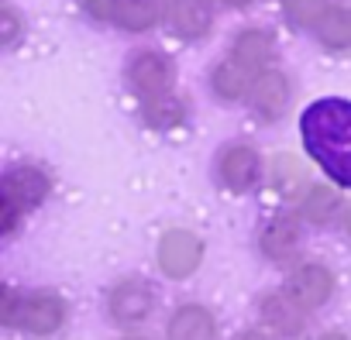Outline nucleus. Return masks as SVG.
Instances as JSON below:
<instances>
[{"mask_svg":"<svg viewBox=\"0 0 351 340\" xmlns=\"http://www.w3.org/2000/svg\"><path fill=\"white\" fill-rule=\"evenodd\" d=\"M300 138L306 155L324 172L351 189V100L344 96H320L300 117Z\"/></svg>","mask_w":351,"mask_h":340,"instance_id":"f257e3e1","label":"nucleus"},{"mask_svg":"<svg viewBox=\"0 0 351 340\" xmlns=\"http://www.w3.org/2000/svg\"><path fill=\"white\" fill-rule=\"evenodd\" d=\"M66 299L56 292H18L0 285V326L52 337L66 323Z\"/></svg>","mask_w":351,"mask_h":340,"instance_id":"f03ea898","label":"nucleus"},{"mask_svg":"<svg viewBox=\"0 0 351 340\" xmlns=\"http://www.w3.org/2000/svg\"><path fill=\"white\" fill-rule=\"evenodd\" d=\"M83 4L97 21L124 28V31H148L162 18L158 0H83Z\"/></svg>","mask_w":351,"mask_h":340,"instance_id":"7ed1b4c3","label":"nucleus"},{"mask_svg":"<svg viewBox=\"0 0 351 340\" xmlns=\"http://www.w3.org/2000/svg\"><path fill=\"white\" fill-rule=\"evenodd\" d=\"M204 261V241L193 231H169L158 241V268L165 278H190Z\"/></svg>","mask_w":351,"mask_h":340,"instance_id":"20e7f679","label":"nucleus"},{"mask_svg":"<svg viewBox=\"0 0 351 340\" xmlns=\"http://www.w3.org/2000/svg\"><path fill=\"white\" fill-rule=\"evenodd\" d=\"M155 309V292L145 278H121L107 292V316L117 326H138L152 316Z\"/></svg>","mask_w":351,"mask_h":340,"instance_id":"39448f33","label":"nucleus"},{"mask_svg":"<svg viewBox=\"0 0 351 340\" xmlns=\"http://www.w3.org/2000/svg\"><path fill=\"white\" fill-rule=\"evenodd\" d=\"M286 296L296 306H303V309H320L334 296V275H330V268H324L317 261H306V265L293 268L289 278H286Z\"/></svg>","mask_w":351,"mask_h":340,"instance_id":"423d86ee","label":"nucleus"},{"mask_svg":"<svg viewBox=\"0 0 351 340\" xmlns=\"http://www.w3.org/2000/svg\"><path fill=\"white\" fill-rule=\"evenodd\" d=\"M172 79H176V69H172V62H169L162 52H138V55H131V62H128V83H131V90L141 93V96L169 93Z\"/></svg>","mask_w":351,"mask_h":340,"instance_id":"0eeeda50","label":"nucleus"},{"mask_svg":"<svg viewBox=\"0 0 351 340\" xmlns=\"http://www.w3.org/2000/svg\"><path fill=\"white\" fill-rule=\"evenodd\" d=\"M165 340H217V316L200 302H183L165 323Z\"/></svg>","mask_w":351,"mask_h":340,"instance_id":"6e6552de","label":"nucleus"},{"mask_svg":"<svg viewBox=\"0 0 351 340\" xmlns=\"http://www.w3.org/2000/svg\"><path fill=\"white\" fill-rule=\"evenodd\" d=\"M248 103L262 114V117H279L289 103V83L279 69H262L255 73V79L248 83Z\"/></svg>","mask_w":351,"mask_h":340,"instance_id":"1a4fd4ad","label":"nucleus"},{"mask_svg":"<svg viewBox=\"0 0 351 340\" xmlns=\"http://www.w3.org/2000/svg\"><path fill=\"white\" fill-rule=\"evenodd\" d=\"M221 183L234 193H245L255 186L258 172H262V161H258V151L248 148V144H231L224 155H221Z\"/></svg>","mask_w":351,"mask_h":340,"instance_id":"9d476101","label":"nucleus"},{"mask_svg":"<svg viewBox=\"0 0 351 340\" xmlns=\"http://www.w3.org/2000/svg\"><path fill=\"white\" fill-rule=\"evenodd\" d=\"M258 316L265 326H272L279 337H296L306 323V309L296 306L286 292H265L258 299Z\"/></svg>","mask_w":351,"mask_h":340,"instance_id":"9b49d317","label":"nucleus"},{"mask_svg":"<svg viewBox=\"0 0 351 340\" xmlns=\"http://www.w3.org/2000/svg\"><path fill=\"white\" fill-rule=\"evenodd\" d=\"M165 18H169L172 31L183 35V38H204L214 25V14L207 8V0H169Z\"/></svg>","mask_w":351,"mask_h":340,"instance_id":"f8f14e48","label":"nucleus"},{"mask_svg":"<svg viewBox=\"0 0 351 340\" xmlns=\"http://www.w3.org/2000/svg\"><path fill=\"white\" fill-rule=\"evenodd\" d=\"M0 189L14 200L18 210H32L49 196V179H45V172H38V168H18V172H11L4 179Z\"/></svg>","mask_w":351,"mask_h":340,"instance_id":"ddd939ff","label":"nucleus"},{"mask_svg":"<svg viewBox=\"0 0 351 340\" xmlns=\"http://www.w3.org/2000/svg\"><path fill=\"white\" fill-rule=\"evenodd\" d=\"M231 59L241 62V66L255 76V73H262V69L269 66V59H272V38H269L265 31H241L238 42H234V49H231Z\"/></svg>","mask_w":351,"mask_h":340,"instance_id":"4468645a","label":"nucleus"},{"mask_svg":"<svg viewBox=\"0 0 351 340\" xmlns=\"http://www.w3.org/2000/svg\"><path fill=\"white\" fill-rule=\"evenodd\" d=\"M252 79H255V76H252L241 62H234V59L228 55L224 62L214 66L210 86H214V93L224 96V100H241V96L248 93V83H252Z\"/></svg>","mask_w":351,"mask_h":340,"instance_id":"2eb2a0df","label":"nucleus"},{"mask_svg":"<svg viewBox=\"0 0 351 340\" xmlns=\"http://www.w3.org/2000/svg\"><path fill=\"white\" fill-rule=\"evenodd\" d=\"M313 28L324 49H351V8H327Z\"/></svg>","mask_w":351,"mask_h":340,"instance_id":"dca6fc26","label":"nucleus"},{"mask_svg":"<svg viewBox=\"0 0 351 340\" xmlns=\"http://www.w3.org/2000/svg\"><path fill=\"white\" fill-rule=\"evenodd\" d=\"M296 248H300V231H296L293 220H276L262 234V251L272 261H289L296 254Z\"/></svg>","mask_w":351,"mask_h":340,"instance_id":"f3484780","label":"nucleus"},{"mask_svg":"<svg viewBox=\"0 0 351 340\" xmlns=\"http://www.w3.org/2000/svg\"><path fill=\"white\" fill-rule=\"evenodd\" d=\"M183 117H186L183 103L176 96H169V93H155L145 103V120L152 127H176V124H183Z\"/></svg>","mask_w":351,"mask_h":340,"instance_id":"a211bd4d","label":"nucleus"},{"mask_svg":"<svg viewBox=\"0 0 351 340\" xmlns=\"http://www.w3.org/2000/svg\"><path fill=\"white\" fill-rule=\"evenodd\" d=\"M337 196L327 189V186H313L310 193H306V200H303V217L310 220V224H327L334 213H337Z\"/></svg>","mask_w":351,"mask_h":340,"instance_id":"6ab92c4d","label":"nucleus"},{"mask_svg":"<svg viewBox=\"0 0 351 340\" xmlns=\"http://www.w3.org/2000/svg\"><path fill=\"white\" fill-rule=\"evenodd\" d=\"M282 4L296 25H317L324 18V11L330 8L327 0H282Z\"/></svg>","mask_w":351,"mask_h":340,"instance_id":"aec40b11","label":"nucleus"},{"mask_svg":"<svg viewBox=\"0 0 351 340\" xmlns=\"http://www.w3.org/2000/svg\"><path fill=\"white\" fill-rule=\"evenodd\" d=\"M21 42V14L11 4H0V49H14Z\"/></svg>","mask_w":351,"mask_h":340,"instance_id":"412c9836","label":"nucleus"},{"mask_svg":"<svg viewBox=\"0 0 351 340\" xmlns=\"http://www.w3.org/2000/svg\"><path fill=\"white\" fill-rule=\"evenodd\" d=\"M18 207H14V200L0 189V234H11L14 227H18Z\"/></svg>","mask_w":351,"mask_h":340,"instance_id":"4be33fe9","label":"nucleus"},{"mask_svg":"<svg viewBox=\"0 0 351 340\" xmlns=\"http://www.w3.org/2000/svg\"><path fill=\"white\" fill-rule=\"evenodd\" d=\"M238 340H272V337L262 330H245V333H238Z\"/></svg>","mask_w":351,"mask_h":340,"instance_id":"5701e85b","label":"nucleus"},{"mask_svg":"<svg viewBox=\"0 0 351 340\" xmlns=\"http://www.w3.org/2000/svg\"><path fill=\"white\" fill-rule=\"evenodd\" d=\"M317 340H348V337H344V333H337V330H330V333H320Z\"/></svg>","mask_w":351,"mask_h":340,"instance_id":"b1692460","label":"nucleus"},{"mask_svg":"<svg viewBox=\"0 0 351 340\" xmlns=\"http://www.w3.org/2000/svg\"><path fill=\"white\" fill-rule=\"evenodd\" d=\"M121 340H148V337H145V333H124Z\"/></svg>","mask_w":351,"mask_h":340,"instance_id":"393cba45","label":"nucleus"},{"mask_svg":"<svg viewBox=\"0 0 351 340\" xmlns=\"http://www.w3.org/2000/svg\"><path fill=\"white\" fill-rule=\"evenodd\" d=\"M224 4H231V8H245V4H252V0H224Z\"/></svg>","mask_w":351,"mask_h":340,"instance_id":"a878e982","label":"nucleus"},{"mask_svg":"<svg viewBox=\"0 0 351 340\" xmlns=\"http://www.w3.org/2000/svg\"><path fill=\"white\" fill-rule=\"evenodd\" d=\"M344 231H348V237H351V210H348V217H344Z\"/></svg>","mask_w":351,"mask_h":340,"instance_id":"bb28decb","label":"nucleus"}]
</instances>
